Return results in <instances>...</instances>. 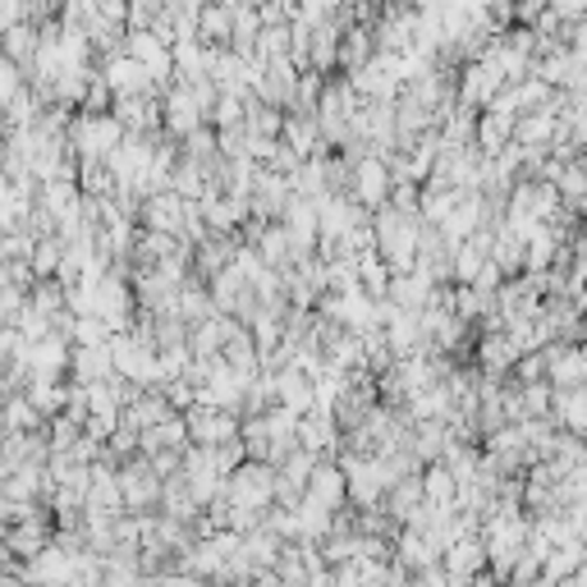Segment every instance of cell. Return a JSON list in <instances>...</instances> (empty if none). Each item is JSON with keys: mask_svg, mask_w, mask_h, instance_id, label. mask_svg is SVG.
I'll return each instance as SVG.
<instances>
[{"mask_svg": "<svg viewBox=\"0 0 587 587\" xmlns=\"http://www.w3.org/2000/svg\"><path fill=\"white\" fill-rule=\"evenodd\" d=\"M372 229H376V253L390 262V271H413L418 239H422V212H404L395 203H385L372 212Z\"/></svg>", "mask_w": 587, "mask_h": 587, "instance_id": "cell-1", "label": "cell"}, {"mask_svg": "<svg viewBox=\"0 0 587 587\" xmlns=\"http://www.w3.org/2000/svg\"><path fill=\"white\" fill-rule=\"evenodd\" d=\"M125 125L115 110H78L69 125V147L78 162H106V156L125 143Z\"/></svg>", "mask_w": 587, "mask_h": 587, "instance_id": "cell-2", "label": "cell"}, {"mask_svg": "<svg viewBox=\"0 0 587 587\" xmlns=\"http://www.w3.org/2000/svg\"><path fill=\"white\" fill-rule=\"evenodd\" d=\"M225 500L244 510H271L276 505V463L271 459H244L225 478Z\"/></svg>", "mask_w": 587, "mask_h": 587, "instance_id": "cell-3", "label": "cell"}, {"mask_svg": "<svg viewBox=\"0 0 587 587\" xmlns=\"http://www.w3.org/2000/svg\"><path fill=\"white\" fill-rule=\"evenodd\" d=\"M162 487L166 478L151 468V459L138 450L134 459L120 463V491H125V510L129 515H147V510H162Z\"/></svg>", "mask_w": 587, "mask_h": 587, "instance_id": "cell-4", "label": "cell"}, {"mask_svg": "<svg viewBox=\"0 0 587 587\" xmlns=\"http://www.w3.org/2000/svg\"><path fill=\"white\" fill-rule=\"evenodd\" d=\"M184 422H188V441L193 446H221V441H234L239 437L244 418L225 409V404H193L184 409Z\"/></svg>", "mask_w": 587, "mask_h": 587, "instance_id": "cell-5", "label": "cell"}, {"mask_svg": "<svg viewBox=\"0 0 587 587\" xmlns=\"http://www.w3.org/2000/svg\"><path fill=\"white\" fill-rule=\"evenodd\" d=\"M390 188H395V179H390V162L381 151H368L363 162H354V179H349V198H359L368 212L385 207L390 203Z\"/></svg>", "mask_w": 587, "mask_h": 587, "instance_id": "cell-6", "label": "cell"}, {"mask_svg": "<svg viewBox=\"0 0 587 587\" xmlns=\"http://www.w3.org/2000/svg\"><path fill=\"white\" fill-rule=\"evenodd\" d=\"M162 125H166V134L170 138H188L193 129H203L207 125V110L198 106V97H193V88L188 84H179V78H175V84L162 92Z\"/></svg>", "mask_w": 587, "mask_h": 587, "instance_id": "cell-7", "label": "cell"}, {"mask_svg": "<svg viewBox=\"0 0 587 587\" xmlns=\"http://www.w3.org/2000/svg\"><path fill=\"white\" fill-rule=\"evenodd\" d=\"M505 84H510V78H505L487 56H478V60H468L463 74H459V101L473 106V110H487L500 97Z\"/></svg>", "mask_w": 587, "mask_h": 587, "instance_id": "cell-8", "label": "cell"}, {"mask_svg": "<svg viewBox=\"0 0 587 587\" xmlns=\"http://www.w3.org/2000/svg\"><path fill=\"white\" fill-rule=\"evenodd\" d=\"M281 225L290 234V244H294V257H307V253H317V239H322V221H317V203L312 198H290V207L281 212Z\"/></svg>", "mask_w": 587, "mask_h": 587, "instance_id": "cell-9", "label": "cell"}, {"mask_svg": "<svg viewBox=\"0 0 587 587\" xmlns=\"http://www.w3.org/2000/svg\"><path fill=\"white\" fill-rule=\"evenodd\" d=\"M303 500H312V505H322V510L340 515L344 505H349V478H344V468H340V463L317 459V468H312V478H307Z\"/></svg>", "mask_w": 587, "mask_h": 587, "instance_id": "cell-10", "label": "cell"}, {"mask_svg": "<svg viewBox=\"0 0 587 587\" xmlns=\"http://www.w3.org/2000/svg\"><path fill=\"white\" fill-rule=\"evenodd\" d=\"M138 221L147 229H166V234H179L184 239V221H188V198L175 188H162V193H151V198H143V212Z\"/></svg>", "mask_w": 587, "mask_h": 587, "instance_id": "cell-11", "label": "cell"}, {"mask_svg": "<svg viewBox=\"0 0 587 587\" xmlns=\"http://www.w3.org/2000/svg\"><path fill=\"white\" fill-rule=\"evenodd\" d=\"M101 74H106V84H110L115 97H129V92H162V88H156V78H151V69H147L138 56H129V51L110 56Z\"/></svg>", "mask_w": 587, "mask_h": 587, "instance_id": "cell-12", "label": "cell"}, {"mask_svg": "<svg viewBox=\"0 0 587 587\" xmlns=\"http://www.w3.org/2000/svg\"><path fill=\"white\" fill-rule=\"evenodd\" d=\"M299 65L294 60H276V65H262V78L253 84V92L262 97V101H271V106H290L294 110V92H299V74H294Z\"/></svg>", "mask_w": 587, "mask_h": 587, "instance_id": "cell-13", "label": "cell"}, {"mask_svg": "<svg viewBox=\"0 0 587 587\" xmlns=\"http://www.w3.org/2000/svg\"><path fill=\"white\" fill-rule=\"evenodd\" d=\"M276 404H285L290 413L303 418L312 404H317V381H312L303 368H294V363L276 368Z\"/></svg>", "mask_w": 587, "mask_h": 587, "instance_id": "cell-14", "label": "cell"}, {"mask_svg": "<svg viewBox=\"0 0 587 587\" xmlns=\"http://www.w3.org/2000/svg\"><path fill=\"white\" fill-rule=\"evenodd\" d=\"M110 110L120 115V125H125V129H134V134H151L156 125H162V92H129V97H115Z\"/></svg>", "mask_w": 587, "mask_h": 587, "instance_id": "cell-15", "label": "cell"}, {"mask_svg": "<svg viewBox=\"0 0 587 587\" xmlns=\"http://www.w3.org/2000/svg\"><path fill=\"white\" fill-rule=\"evenodd\" d=\"M519 359H524V349L515 344L510 331H487V335L478 340V368H482L487 376H505L510 368H519Z\"/></svg>", "mask_w": 587, "mask_h": 587, "instance_id": "cell-16", "label": "cell"}, {"mask_svg": "<svg viewBox=\"0 0 587 587\" xmlns=\"http://www.w3.org/2000/svg\"><path fill=\"white\" fill-rule=\"evenodd\" d=\"M432 294H437V281L427 276L422 266H413V271H395V276H390V303L395 307H409V312H422L427 303H432Z\"/></svg>", "mask_w": 587, "mask_h": 587, "instance_id": "cell-17", "label": "cell"}, {"mask_svg": "<svg viewBox=\"0 0 587 587\" xmlns=\"http://www.w3.org/2000/svg\"><path fill=\"white\" fill-rule=\"evenodd\" d=\"M340 422H335V413L331 409H307L303 418H299V446H307V450H317V454H335L340 450Z\"/></svg>", "mask_w": 587, "mask_h": 587, "instance_id": "cell-18", "label": "cell"}, {"mask_svg": "<svg viewBox=\"0 0 587 587\" xmlns=\"http://www.w3.org/2000/svg\"><path fill=\"white\" fill-rule=\"evenodd\" d=\"M281 143H290L303 162L307 156H317V151H326L331 143L322 138V125H317V110H294V115H285V129H281Z\"/></svg>", "mask_w": 587, "mask_h": 587, "instance_id": "cell-19", "label": "cell"}, {"mask_svg": "<svg viewBox=\"0 0 587 587\" xmlns=\"http://www.w3.org/2000/svg\"><path fill=\"white\" fill-rule=\"evenodd\" d=\"M446 569H450V583H468V578H478L482 574V565H487V541H482V532H473V537H459L454 546H446Z\"/></svg>", "mask_w": 587, "mask_h": 587, "instance_id": "cell-20", "label": "cell"}, {"mask_svg": "<svg viewBox=\"0 0 587 587\" xmlns=\"http://www.w3.org/2000/svg\"><path fill=\"white\" fill-rule=\"evenodd\" d=\"M74 340L51 331L42 340H32V376H69V359H74Z\"/></svg>", "mask_w": 587, "mask_h": 587, "instance_id": "cell-21", "label": "cell"}, {"mask_svg": "<svg viewBox=\"0 0 587 587\" xmlns=\"http://www.w3.org/2000/svg\"><path fill=\"white\" fill-rule=\"evenodd\" d=\"M69 376H74V381H84V385L115 376V354H110V340H106V344H74Z\"/></svg>", "mask_w": 587, "mask_h": 587, "instance_id": "cell-22", "label": "cell"}, {"mask_svg": "<svg viewBox=\"0 0 587 587\" xmlns=\"http://www.w3.org/2000/svg\"><path fill=\"white\" fill-rule=\"evenodd\" d=\"M340 37H344V28H340L335 19L312 23V37H307V69L326 74L331 65H340Z\"/></svg>", "mask_w": 587, "mask_h": 587, "instance_id": "cell-23", "label": "cell"}, {"mask_svg": "<svg viewBox=\"0 0 587 587\" xmlns=\"http://www.w3.org/2000/svg\"><path fill=\"white\" fill-rule=\"evenodd\" d=\"M0 422H6V432H47V413L28 400V390L0 400Z\"/></svg>", "mask_w": 587, "mask_h": 587, "instance_id": "cell-24", "label": "cell"}, {"mask_svg": "<svg viewBox=\"0 0 587 587\" xmlns=\"http://www.w3.org/2000/svg\"><path fill=\"white\" fill-rule=\"evenodd\" d=\"M515 125H519V115L487 106V110L478 115V138H473V143L491 156V151H500V147H510V143H515Z\"/></svg>", "mask_w": 587, "mask_h": 587, "instance_id": "cell-25", "label": "cell"}, {"mask_svg": "<svg viewBox=\"0 0 587 587\" xmlns=\"http://www.w3.org/2000/svg\"><path fill=\"white\" fill-rule=\"evenodd\" d=\"M37 47H42V28L28 23V19H19V23L6 32V42H0V51H6V56L23 69V78H28V69H32V60H37Z\"/></svg>", "mask_w": 587, "mask_h": 587, "instance_id": "cell-26", "label": "cell"}, {"mask_svg": "<svg viewBox=\"0 0 587 587\" xmlns=\"http://www.w3.org/2000/svg\"><path fill=\"white\" fill-rule=\"evenodd\" d=\"M422 500H427V491H422V478H418V473H404L400 482H390V491H385V500H381V505H385V510L395 515V524L404 528V524L413 519V510H418Z\"/></svg>", "mask_w": 587, "mask_h": 587, "instance_id": "cell-27", "label": "cell"}, {"mask_svg": "<svg viewBox=\"0 0 587 587\" xmlns=\"http://www.w3.org/2000/svg\"><path fill=\"white\" fill-rule=\"evenodd\" d=\"M556 418L574 437H587V381L578 385H556Z\"/></svg>", "mask_w": 587, "mask_h": 587, "instance_id": "cell-28", "label": "cell"}, {"mask_svg": "<svg viewBox=\"0 0 587 587\" xmlns=\"http://www.w3.org/2000/svg\"><path fill=\"white\" fill-rule=\"evenodd\" d=\"M198 37L212 47H229L234 37V6H225V0H207V6L198 10Z\"/></svg>", "mask_w": 587, "mask_h": 587, "instance_id": "cell-29", "label": "cell"}, {"mask_svg": "<svg viewBox=\"0 0 587 587\" xmlns=\"http://www.w3.org/2000/svg\"><path fill=\"white\" fill-rule=\"evenodd\" d=\"M372 56H376V32H372V23L344 28V37H340V69H359Z\"/></svg>", "mask_w": 587, "mask_h": 587, "instance_id": "cell-30", "label": "cell"}, {"mask_svg": "<svg viewBox=\"0 0 587 587\" xmlns=\"http://www.w3.org/2000/svg\"><path fill=\"white\" fill-rule=\"evenodd\" d=\"M253 244H257V253H262L271 266H276V271L299 262V257H294V244H290V234H285V225H271V221H266Z\"/></svg>", "mask_w": 587, "mask_h": 587, "instance_id": "cell-31", "label": "cell"}, {"mask_svg": "<svg viewBox=\"0 0 587 587\" xmlns=\"http://www.w3.org/2000/svg\"><path fill=\"white\" fill-rule=\"evenodd\" d=\"M422 491H427V500H432V505H454V510H459V478L450 473L441 459L422 473Z\"/></svg>", "mask_w": 587, "mask_h": 587, "instance_id": "cell-32", "label": "cell"}, {"mask_svg": "<svg viewBox=\"0 0 587 587\" xmlns=\"http://www.w3.org/2000/svg\"><path fill=\"white\" fill-rule=\"evenodd\" d=\"M556 188H560V198H565L569 207H587V170H583V162H574V166H560V175H556Z\"/></svg>", "mask_w": 587, "mask_h": 587, "instance_id": "cell-33", "label": "cell"}, {"mask_svg": "<svg viewBox=\"0 0 587 587\" xmlns=\"http://www.w3.org/2000/svg\"><path fill=\"white\" fill-rule=\"evenodd\" d=\"M244 101H248V97H239V92H221V97H216V106L207 110V125H212V129L244 125Z\"/></svg>", "mask_w": 587, "mask_h": 587, "instance_id": "cell-34", "label": "cell"}, {"mask_svg": "<svg viewBox=\"0 0 587 587\" xmlns=\"http://www.w3.org/2000/svg\"><path fill=\"white\" fill-rule=\"evenodd\" d=\"M110 335H115V331H110L106 317H74V331H69L74 344H106Z\"/></svg>", "mask_w": 587, "mask_h": 587, "instance_id": "cell-35", "label": "cell"}, {"mask_svg": "<svg viewBox=\"0 0 587 587\" xmlns=\"http://www.w3.org/2000/svg\"><path fill=\"white\" fill-rule=\"evenodd\" d=\"M28 84V78H23V69L6 56V51H0V110H6L10 101H14V92Z\"/></svg>", "mask_w": 587, "mask_h": 587, "instance_id": "cell-36", "label": "cell"}, {"mask_svg": "<svg viewBox=\"0 0 587 587\" xmlns=\"http://www.w3.org/2000/svg\"><path fill=\"white\" fill-rule=\"evenodd\" d=\"M110 106H115V92H110V84H106V74L97 69L92 84H88V92H84V106H78V110H110Z\"/></svg>", "mask_w": 587, "mask_h": 587, "instance_id": "cell-37", "label": "cell"}, {"mask_svg": "<svg viewBox=\"0 0 587 587\" xmlns=\"http://www.w3.org/2000/svg\"><path fill=\"white\" fill-rule=\"evenodd\" d=\"M257 10H262V23H294L303 14L299 0H262Z\"/></svg>", "mask_w": 587, "mask_h": 587, "instance_id": "cell-38", "label": "cell"}, {"mask_svg": "<svg viewBox=\"0 0 587 587\" xmlns=\"http://www.w3.org/2000/svg\"><path fill=\"white\" fill-rule=\"evenodd\" d=\"M551 14L560 23H578V19H587V0H551Z\"/></svg>", "mask_w": 587, "mask_h": 587, "instance_id": "cell-39", "label": "cell"}, {"mask_svg": "<svg viewBox=\"0 0 587 587\" xmlns=\"http://www.w3.org/2000/svg\"><path fill=\"white\" fill-rule=\"evenodd\" d=\"M10 524H14V500L6 496V487H0V537H6Z\"/></svg>", "mask_w": 587, "mask_h": 587, "instance_id": "cell-40", "label": "cell"}, {"mask_svg": "<svg viewBox=\"0 0 587 587\" xmlns=\"http://www.w3.org/2000/svg\"><path fill=\"white\" fill-rule=\"evenodd\" d=\"M574 56L587 65V23H583V19L574 23Z\"/></svg>", "mask_w": 587, "mask_h": 587, "instance_id": "cell-41", "label": "cell"}, {"mask_svg": "<svg viewBox=\"0 0 587 587\" xmlns=\"http://www.w3.org/2000/svg\"><path fill=\"white\" fill-rule=\"evenodd\" d=\"M6 368H10V359H6V354H0V381H6Z\"/></svg>", "mask_w": 587, "mask_h": 587, "instance_id": "cell-42", "label": "cell"}, {"mask_svg": "<svg viewBox=\"0 0 587 587\" xmlns=\"http://www.w3.org/2000/svg\"><path fill=\"white\" fill-rule=\"evenodd\" d=\"M0 437H6V422H0Z\"/></svg>", "mask_w": 587, "mask_h": 587, "instance_id": "cell-43", "label": "cell"}, {"mask_svg": "<svg viewBox=\"0 0 587 587\" xmlns=\"http://www.w3.org/2000/svg\"><path fill=\"white\" fill-rule=\"evenodd\" d=\"M583 170H587V156H583Z\"/></svg>", "mask_w": 587, "mask_h": 587, "instance_id": "cell-44", "label": "cell"}]
</instances>
